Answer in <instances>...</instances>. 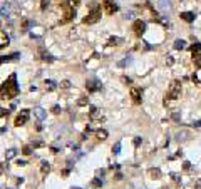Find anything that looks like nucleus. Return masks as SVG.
<instances>
[{
  "label": "nucleus",
  "mask_w": 201,
  "mask_h": 189,
  "mask_svg": "<svg viewBox=\"0 0 201 189\" xmlns=\"http://www.w3.org/2000/svg\"><path fill=\"white\" fill-rule=\"evenodd\" d=\"M102 7H104V12L107 15H112L114 12H117V5L112 0H104V2H102Z\"/></svg>",
  "instance_id": "7"
},
{
  "label": "nucleus",
  "mask_w": 201,
  "mask_h": 189,
  "mask_svg": "<svg viewBox=\"0 0 201 189\" xmlns=\"http://www.w3.org/2000/svg\"><path fill=\"white\" fill-rule=\"evenodd\" d=\"M166 64H168V65H169V67H171V65L174 64V59H173V57H168V59H166Z\"/></svg>",
  "instance_id": "28"
},
{
  "label": "nucleus",
  "mask_w": 201,
  "mask_h": 189,
  "mask_svg": "<svg viewBox=\"0 0 201 189\" xmlns=\"http://www.w3.org/2000/svg\"><path fill=\"white\" fill-rule=\"evenodd\" d=\"M69 85H71V84H69V80H64L62 82V87H69Z\"/></svg>",
  "instance_id": "34"
},
{
  "label": "nucleus",
  "mask_w": 201,
  "mask_h": 189,
  "mask_svg": "<svg viewBox=\"0 0 201 189\" xmlns=\"http://www.w3.org/2000/svg\"><path fill=\"white\" fill-rule=\"evenodd\" d=\"M131 99H133L134 104H141V101H142V89H139V87H133V89H131Z\"/></svg>",
  "instance_id": "8"
},
{
  "label": "nucleus",
  "mask_w": 201,
  "mask_h": 189,
  "mask_svg": "<svg viewBox=\"0 0 201 189\" xmlns=\"http://www.w3.org/2000/svg\"><path fill=\"white\" fill-rule=\"evenodd\" d=\"M184 47H186V42H184V40L178 39V40L174 42V49H176V50H181V49H184Z\"/></svg>",
  "instance_id": "15"
},
{
  "label": "nucleus",
  "mask_w": 201,
  "mask_h": 189,
  "mask_svg": "<svg viewBox=\"0 0 201 189\" xmlns=\"http://www.w3.org/2000/svg\"><path fill=\"white\" fill-rule=\"evenodd\" d=\"M199 52H201V44L199 42H194V44L191 45V54L194 55V54H199Z\"/></svg>",
  "instance_id": "14"
},
{
  "label": "nucleus",
  "mask_w": 201,
  "mask_h": 189,
  "mask_svg": "<svg viewBox=\"0 0 201 189\" xmlns=\"http://www.w3.org/2000/svg\"><path fill=\"white\" fill-rule=\"evenodd\" d=\"M22 152L25 154V156H28V154L32 152V151H30V146H24V147H22Z\"/></svg>",
  "instance_id": "21"
},
{
  "label": "nucleus",
  "mask_w": 201,
  "mask_h": 189,
  "mask_svg": "<svg viewBox=\"0 0 201 189\" xmlns=\"http://www.w3.org/2000/svg\"><path fill=\"white\" fill-rule=\"evenodd\" d=\"M49 171H50V166H49V162H46V161H44V162H42V166H40V172H42V174L46 176Z\"/></svg>",
  "instance_id": "17"
},
{
  "label": "nucleus",
  "mask_w": 201,
  "mask_h": 189,
  "mask_svg": "<svg viewBox=\"0 0 201 189\" xmlns=\"http://www.w3.org/2000/svg\"><path fill=\"white\" fill-rule=\"evenodd\" d=\"M119 44H122L121 37H111L109 39V45H119Z\"/></svg>",
  "instance_id": "18"
},
{
  "label": "nucleus",
  "mask_w": 201,
  "mask_h": 189,
  "mask_svg": "<svg viewBox=\"0 0 201 189\" xmlns=\"http://www.w3.org/2000/svg\"><path fill=\"white\" fill-rule=\"evenodd\" d=\"M2 116H7V109H2V107H0V117H2Z\"/></svg>",
  "instance_id": "31"
},
{
  "label": "nucleus",
  "mask_w": 201,
  "mask_h": 189,
  "mask_svg": "<svg viewBox=\"0 0 201 189\" xmlns=\"http://www.w3.org/2000/svg\"><path fill=\"white\" fill-rule=\"evenodd\" d=\"M52 112H54V114H59V112H60L59 105H54V107H52Z\"/></svg>",
  "instance_id": "30"
},
{
  "label": "nucleus",
  "mask_w": 201,
  "mask_h": 189,
  "mask_svg": "<svg viewBox=\"0 0 201 189\" xmlns=\"http://www.w3.org/2000/svg\"><path fill=\"white\" fill-rule=\"evenodd\" d=\"M59 2H64V0H59Z\"/></svg>",
  "instance_id": "37"
},
{
  "label": "nucleus",
  "mask_w": 201,
  "mask_h": 189,
  "mask_svg": "<svg viewBox=\"0 0 201 189\" xmlns=\"http://www.w3.org/2000/svg\"><path fill=\"white\" fill-rule=\"evenodd\" d=\"M171 117H173L174 121H179V114H178V112H174V114H173V116H171Z\"/></svg>",
  "instance_id": "33"
},
{
  "label": "nucleus",
  "mask_w": 201,
  "mask_h": 189,
  "mask_svg": "<svg viewBox=\"0 0 201 189\" xmlns=\"http://www.w3.org/2000/svg\"><path fill=\"white\" fill-rule=\"evenodd\" d=\"M28 117H30V110H28V109L20 110V114H19L17 117H15V121H14V126H15V127L24 126V124H25V122L28 121Z\"/></svg>",
  "instance_id": "5"
},
{
  "label": "nucleus",
  "mask_w": 201,
  "mask_h": 189,
  "mask_svg": "<svg viewBox=\"0 0 201 189\" xmlns=\"http://www.w3.org/2000/svg\"><path fill=\"white\" fill-rule=\"evenodd\" d=\"M19 54H10V55H7V57H0V64H3V62H9V60L12 59H15Z\"/></svg>",
  "instance_id": "19"
},
{
  "label": "nucleus",
  "mask_w": 201,
  "mask_h": 189,
  "mask_svg": "<svg viewBox=\"0 0 201 189\" xmlns=\"http://www.w3.org/2000/svg\"><path fill=\"white\" fill-rule=\"evenodd\" d=\"M147 176H149L151 179H159L161 178V171H159L158 167H151V169L147 171Z\"/></svg>",
  "instance_id": "11"
},
{
  "label": "nucleus",
  "mask_w": 201,
  "mask_h": 189,
  "mask_svg": "<svg viewBox=\"0 0 201 189\" xmlns=\"http://www.w3.org/2000/svg\"><path fill=\"white\" fill-rule=\"evenodd\" d=\"M188 139H190V132H186V131H184V132H179L178 135H176V141H188Z\"/></svg>",
  "instance_id": "13"
},
{
  "label": "nucleus",
  "mask_w": 201,
  "mask_h": 189,
  "mask_svg": "<svg viewBox=\"0 0 201 189\" xmlns=\"http://www.w3.org/2000/svg\"><path fill=\"white\" fill-rule=\"evenodd\" d=\"M181 94H183L181 82H179V80H173L169 84V87H168V97H166V99H171V101L179 99V97H181Z\"/></svg>",
  "instance_id": "3"
},
{
  "label": "nucleus",
  "mask_w": 201,
  "mask_h": 189,
  "mask_svg": "<svg viewBox=\"0 0 201 189\" xmlns=\"http://www.w3.org/2000/svg\"><path fill=\"white\" fill-rule=\"evenodd\" d=\"M2 174H3V164L0 162V176H2Z\"/></svg>",
  "instance_id": "36"
},
{
  "label": "nucleus",
  "mask_w": 201,
  "mask_h": 189,
  "mask_svg": "<svg viewBox=\"0 0 201 189\" xmlns=\"http://www.w3.org/2000/svg\"><path fill=\"white\" fill-rule=\"evenodd\" d=\"M92 186L99 187V186H101V181H99V179H94V181H92Z\"/></svg>",
  "instance_id": "29"
},
{
  "label": "nucleus",
  "mask_w": 201,
  "mask_h": 189,
  "mask_svg": "<svg viewBox=\"0 0 201 189\" xmlns=\"http://www.w3.org/2000/svg\"><path fill=\"white\" fill-rule=\"evenodd\" d=\"M99 19H101V7H99V3H96V2L89 3V14H87V17H84L82 22L87 24V25H91V24L99 22Z\"/></svg>",
  "instance_id": "2"
},
{
  "label": "nucleus",
  "mask_w": 201,
  "mask_h": 189,
  "mask_svg": "<svg viewBox=\"0 0 201 189\" xmlns=\"http://www.w3.org/2000/svg\"><path fill=\"white\" fill-rule=\"evenodd\" d=\"M46 89L52 90V89H54V82H52V80H47V82H46Z\"/></svg>",
  "instance_id": "23"
},
{
  "label": "nucleus",
  "mask_w": 201,
  "mask_h": 189,
  "mask_svg": "<svg viewBox=\"0 0 201 189\" xmlns=\"http://www.w3.org/2000/svg\"><path fill=\"white\" fill-rule=\"evenodd\" d=\"M144 30H146V22H144V20L139 19V20H136V22L133 24V32L138 37H141L142 34H144Z\"/></svg>",
  "instance_id": "6"
},
{
  "label": "nucleus",
  "mask_w": 201,
  "mask_h": 189,
  "mask_svg": "<svg viewBox=\"0 0 201 189\" xmlns=\"http://www.w3.org/2000/svg\"><path fill=\"white\" fill-rule=\"evenodd\" d=\"M79 3H81V0H69V5L74 7V9H76V7H79Z\"/></svg>",
  "instance_id": "20"
},
{
  "label": "nucleus",
  "mask_w": 201,
  "mask_h": 189,
  "mask_svg": "<svg viewBox=\"0 0 201 189\" xmlns=\"http://www.w3.org/2000/svg\"><path fill=\"white\" fill-rule=\"evenodd\" d=\"M17 75L12 74V75L0 85V101H9L14 99L15 96H19V85H17Z\"/></svg>",
  "instance_id": "1"
},
{
  "label": "nucleus",
  "mask_w": 201,
  "mask_h": 189,
  "mask_svg": "<svg viewBox=\"0 0 201 189\" xmlns=\"http://www.w3.org/2000/svg\"><path fill=\"white\" fill-rule=\"evenodd\" d=\"M35 112H37V116H39L40 119H42V117H44V110H42V109H40V107H37V109H35Z\"/></svg>",
  "instance_id": "25"
},
{
  "label": "nucleus",
  "mask_w": 201,
  "mask_h": 189,
  "mask_svg": "<svg viewBox=\"0 0 201 189\" xmlns=\"http://www.w3.org/2000/svg\"><path fill=\"white\" fill-rule=\"evenodd\" d=\"M112 151L114 152H119V144H116V147H112Z\"/></svg>",
  "instance_id": "35"
},
{
  "label": "nucleus",
  "mask_w": 201,
  "mask_h": 189,
  "mask_svg": "<svg viewBox=\"0 0 201 189\" xmlns=\"http://www.w3.org/2000/svg\"><path fill=\"white\" fill-rule=\"evenodd\" d=\"M107 131H104V129H99V131H96V137L99 139V141H106L107 139Z\"/></svg>",
  "instance_id": "12"
},
{
  "label": "nucleus",
  "mask_w": 201,
  "mask_h": 189,
  "mask_svg": "<svg viewBox=\"0 0 201 189\" xmlns=\"http://www.w3.org/2000/svg\"><path fill=\"white\" fill-rule=\"evenodd\" d=\"M60 10H62V19H60L62 24L71 22V20L76 17V9L69 5V2H60Z\"/></svg>",
  "instance_id": "4"
},
{
  "label": "nucleus",
  "mask_w": 201,
  "mask_h": 189,
  "mask_svg": "<svg viewBox=\"0 0 201 189\" xmlns=\"http://www.w3.org/2000/svg\"><path fill=\"white\" fill-rule=\"evenodd\" d=\"M49 2H50V0H42V3H40V9L46 10L47 7H49Z\"/></svg>",
  "instance_id": "22"
},
{
  "label": "nucleus",
  "mask_w": 201,
  "mask_h": 189,
  "mask_svg": "<svg viewBox=\"0 0 201 189\" xmlns=\"http://www.w3.org/2000/svg\"><path fill=\"white\" fill-rule=\"evenodd\" d=\"M179 17H181V20H184V22L191 24L193 20H194V17H196V15L193 14V12H181V14H179Z\"/></svg>",
  "instance_id": "9"
},
{
  "label": "nucleus",
  "mask_w": 201,
  "mask_h": 189,
  "mask_svg": "<svg viewBox=\"0 0 201 189\" xmlns=\"http://www.w3.org/2000/svg\"><path fill=\"white\" fill-rule=\"evenodd\" d=\"M15 156V149H10L9 152H7V159H10V157H14Z\"/></svg>",
  "instance_id": "27"
},
{
  "label": "nucleus",
  "mask_w": 201,
  "mask_h": 189,
  "mask_svg": "<svg viewBox=\"0 0 201 189\" xmlns=\"http://www.w3.org/2000/svg\"><path fill=\"white\" fill-rule=\"evenodd\" d=\"M9 45V35L3 30H0V49H5Z\"/></svg>",
  "instance_id": "10"
},
{
  "label": "nucleus",
  "mask_w": 201,
  "mask_h": 189,
  "mask_svg": "<svg viewBox=\"0 0 201 189\" xmlns=\"http://www.w3.org/2000/svg\"><path fill=\"white\" fill-rule=\"evenodd\" d=\"M193 62H194V65H196L198 69H201V52H199V54H194V55H193Z\"/></svg>",
  "instance_id": "16"
},
{
  "label": "nucleus",
  "mask_w": 201,
  "mask_h": 189,
  "mask_svg": "<svg viewBox=\"0 0 201 189\" xmlns=\"http://www.w3.org/2000/svg\"><path fill=\"white\" fill-rule=\"evenodd\" d=\"M87 87H89V90H96L97 87H99V85H97V84H92V82H89Z\"/></svg>",
  "instance_id": "24"
},
{
  "label": "nucleus",
  "mask_w": 201,
  "mask_h": 189,
  "mask_svg": "<svg viewBox=\"0 0 201 189\" xmlns=\"http://www.w3.org/2000/svg\"><path fill=\"white\" fill-rule=\"evenodd\" d=\"M122 82H124V84H131V79L129 77H122Z\"/></svg>",
  "instance_id": "32"
},
{
  "label": "nucleus",
  "mask_w": 201,
  "mask_h": 189,
  "mask_svg": "<svg viewBox=\"0 0 201 189\" xmlns=\"http://www.w3.org/2000/svg\"><path fill=\"white\" fill-rule=\"evenodd\" d=\"M194 187L196 189H201V178H198V179L194 181Z\"/></svg>",
  "instance_id": "26"
}]
</instances>
